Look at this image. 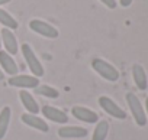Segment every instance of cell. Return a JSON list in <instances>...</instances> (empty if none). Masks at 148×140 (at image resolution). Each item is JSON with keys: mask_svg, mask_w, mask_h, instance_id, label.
I'll return each mask as SVG.
<instances>
[{"mask_svg": "<svg viewBox=\"0 0 148 140\" xmlns=\"http://www.w3.org/2000/svg\"><path fill=\"white\" fill-rule=\"evenodd\" d=\"M9 85L18 87V88H36L39 85V80L34 75H13L9 78Z\"/></svg>", "mask_w": 148, "mask_h": 140, "instance_id": "6", "label": "cell"}, {"mask_svg": "<svg viewBox=\"0 0 148 140\" xmlns=\"http://www.w3.org/2000/svg\"><path fill=\"white\" fill-rule=\"evenodd\" d=\"M12 0H0V6H3V5H8V3H10Z\"/></svg>", "mask_w": 148, "mask_h": 140, "instance_id": "21", "label": "cell"}, {"mask_svg": "<svg viewBox=\"0 0 148 140\" xmlns=\"http://www.w3.org/2000/svg\"><path fill=\"white\" fill-rule=\"evenodd\" d=\"M10 117H12V111L10 107H3L2 111H0V140H2L9 129L10 124Z\"/></svg>", "mask_w": 148, "mask_h": 140, "instance_id": "15", "label": "cell"}, {"mask_svg": "<svg viewBox=\"0 0 148 140\" xmlns=\"http://www.w3.org/2000/svg\"><path fill=\"white\" fill-rule=\"evenodd\" d=\"M71 114L76 117L77 120L80 121H84V123H89V124H93L99 120V116L97 113H95L93 110L90 108H86V107H80V106H74L71 108Z\"/></svg>", "mask_w": 148, "mask_h": 140, "instance_id": "7", "label": "cell"}, {"mask_svg": "<svg viewBox=\"0 0 148 140\" xmlns=\"http://www.w3.org/2000/svg\"><path fill=\"white\" fill-rule=\"evenodd\" d=\"M132 2H134V0H119V5L122 7H129L132 5Z\"/></svg>", "mask_w": 148, "mask_h": 140, "instance_id": "20", "label": "cell"}, {"mask_svg": "<svg viewBox=\"0 0 148 140\" xmlns=\"http://www.w3.org/2000/svg\"><path fill=\"white\" fill-rule=\"evenodd\" d=\"M99 106H100V108H102L105 113H108L109 116H112V117H115V118H118V120H125V118H126V113H125L112 98H109V97H106V95L99 97Z\"/></svg>", "mask_w": 148, "mask_h": 140, "instance_id": "5", "label": "cell"}, {"mask_svg": "<svg viewBox=\"0 0 148 140\" xmlns=\"http://www.w3.org/2000/svg\"><path fill=\"white\" fill-rule=\"evenodd\" d=\"M19 98H21L23 107H25L31 114H38V111H39L38 103L35 101V98H34L28 91H19Z\"/></svg>", "mask_w": 148, "mask_h": 140, "instance_id": "14", "label": "cell"}, {"mask_svg": "<svg viewBox=\"0 0 148 140\" xmlns=\"http://www.w3.org/2000/svg\"><path fill=\"white\" fill-rule=\"evenodd\" d=\"M35 93L39 94V95L48 97V98H58V95H60V93L49 85H38L35 88Z\"/></svg>", "mask_w": 148, "mask_h": 140, "instance_id": "18", "label": "cell"}, {"mask_svg": "<svg viewBox=\"0 0 148 140\" xmlns=\"http://www.w3.org/2000/svg\"><path fill=\"white\" fill-rule=\"evenodd\" d=\"M0 36H2V42L6 48V52L10 55H16L19 51V46H18V41H16V36L13 35V32L8 28H3L0 30Z\"/></svg>", "mask_w": 148, "mask_h": 140, "instance_id": "9", "label": "cell"}, {"mask_svg": "<svg viewBox=\"0 0 148 140\" xmlns=\"http://www.w3.org/2000/svg\"><path fill=\"white\" fill-rule=\"evenodd\" d=\"M0 23H2L5 28L10 29V30H15V29L19 28L18 20H16L9 12H6L5 9H0Z\"/></svg>", "mask_w": 148, "mask_h": 140, "instance_id": "16", "label": "cell"}, {"mask_svg": "<svg viewBox=\"0 0 148 140\" xmlns=\"http://www.w3.org/2000/svg\"><path fill=\"white\" fill-rule=\"evenodd\" d=\"M42 114L45 116V118H48L54 123H58V124H65L68 121V116L62 110H60L57 107H52V106H44L42 107Z\"/></svg>", "mask_w": 148, "mask_h": 140, "instance_id": "10", "label": "cell"}, {"mask_svg": "<svg viewBox=\"0 0 148 140\" xmlns=\"http://www.w3.org/2000/svg\"><path fill=\"white\" fill-rule=\"evenodd\" d=\"M92 68L95 71L102 77L105 78L106 81H110V83H115L119 80V71L109 62H106L105 59L102 58H95L92 59Z\"/></svg>", "mask_w": 148, "mask_h": 140, "instance_id": "1", "label": "cell"}, {"mask_svg": "<svg viewBox=\"0 0 148 140\" xmlns=\"http://www.w3.org/2000/svg\"><path fill=\"white\" fill-rule=\"evenodd\" d=\"M126 103L129 106V110L134 116V120L135 123L139 126V127H144L147 124V114L144 111V107L141 104V101L138 100V97L134 94V93H128L126 94Z\"/></svg>", "mask_w": 148, "mask_h": 140, "instance_id": "3", "label": "cell"}, {"mask_svg": "<svg viewBox=\"0 0 148 140\" xmlns=\"http://www.w3.org/2000/svg\"><path fill=\"white\" fill-rule=\"evenodd\" d=\"M0 66L10 77L18 74V65H16L15 59L10 56V53H8L6 51H0Z\"/></svg>", "mask_w": 148, "mask_h": 140, "instance_id": "11", "label": "cell"}, {"mask_svg": "<svg viewBox=\"0 0 148 140\" xmlns=\"http://www.w3.org/2000/svg\"><path fill=\"white\" fill-rule=\"evenodd\" d=\"M132 77H134V83L138 87V90L145 91L147 87H148V80H147L145 69L139 64H134V66H132Z\"/></svg>", "mask_w": 148, "mask_h": 140, "instance_id": "12", "label": "cell"}, {"mask_svg": "<svg viewBox=\"0 0 148 140\" xmlns=\"http://www.w3.org/2000/svg\"><path fill=\"white\" fill-rule=\"evenodd\" d=\"M108 133H109V123L106 120H100L93 131L92 140H106Z\"/></svg>", "mask_w": 148, "mask_h": 140, "instance_id": "17", "label": "cell"}, {"mask_svg": "<svg viewBox=\"0 0 148 140\" xmlns=\"http://www.w3.org/2000/svg\"><path fill=\"white\" fill-rule=\"evenodd\" d=\"M21 118H22V121H23L26 126H29V127H32V129H36V130H39V131L47 133V131L49 130V126H48L42 118L36 117L35 114H31V113H28V114H22Z\"/></svg>", "mask_w": 148, "mask_h": 140, "instance_id": "13", "label": "cell"}, {"mask_svg": "<svg viewBox=\"0 0 148 140\" xmlns=\"http://www.w3.org/2000/svg\"><path fill=\"white\" fill-rule=\"evenodd\" d=\"M87 134V129L79 126H62L58 129V136L62 139H83Z\"/></svg>", "mask_w": 148, "mask_h": 140, "instance_id": "8", "label": "cell"}, {"mask_svg": "<svg viewBox=\"0 0 148 140\" xmlns=\"http://www.w3.org/2000/svg\"><path fill=\"white\" fill-rule=\"evenodd\" d=\"M145 107H147V114H148V97H147V100H145Z\"/></svg>", "mask_w": 148, "mask_h": 140, "instance_id": "23", "label": "cell"}, {"mask_svg": "<svg viewBox=\"0 0 148 140\" xmlns=\"http://www.w3.org/2000/svg\"><path fill=\"white\" fill-rule=\"evenodd\" d=\"M22 55L28 64V68L31 69V72L34 74V77H42L44 75V66L41 64V61L38 59V56L35 55L34 49L31 48L29 43H22Z\"/></svg>", "mask_w": 148, "mask_h": 140, "instance_id": "2", "label": "cell"}, {"mask_svg": "<svg viewBox=\"0 0 148 140\" xmlns=\"http://www.w3.org/2000/svg\"><path fill=\"white\" fill-rule=\"evenodd\" d=\"M0 46H2V36H0Z\"/></svg>", "mask_w": 148, "mask_h": 140, "instance_id": "24", "label": "cell"}, {"mask_svg": "<svg viewBox=\"0 0 148 140\" xmlns=\"http://www.w3.org/2000/svg\"><path fill=\"white\" fill-rule=\"evenodd\" d=\"M3 80H5V72L0 69V81H3Z\"/></svg>", "mask_w": 148, "mask_h": 140, "instance_id": "22", "label": "cell"}, {"mask_svg": "<svg viewBox=\"0 0 148 140\" xmlns=\"http://www.w3.org/2000/svg\"><path fill=\"white\" fill-rule=\"evenodd\" d=\"M29 29L44 38H48V39H57L60 36V32L55 26H52L51 23L41 20V19H32L29 22Z\"/></svg>", "mask_w": 148, "mask_h": 140, "instance_id": "4", "label": "cell"}, {"mask_svg": "<svg viewBox=\"0 0 148 140\" xmlns=\"http://www.w3.org/2000/svg\"><path fill=\"white\" fill-rule=\"evenodd\" d=\"M100 3H103L108 9H110V10H113V9H116V6H118V3H116V0H99Z\"/></svg>", "mask_w": 148, "mask_h": 140, "instance_id": "19", "label": "cell"}]
</instances>
